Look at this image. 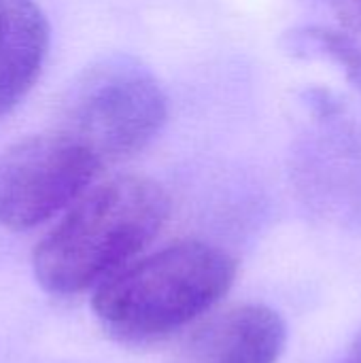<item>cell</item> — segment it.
Instances as JSON below:
<instances>
[{"instance_id":"1","label":"cell","mask_w":361,"mask_h":363,"mask_svg":"<svg viewBox=\"0 0 361 363\" xmlns=\"http://www.w3.org/2000/svg\"><path fill=\"white\" fill-rule=\"evenodd\" d=\"M170 215L166 191L145 177H117L87 189L36 245L32 268L53 296L96 289L132 264Z\"/></svg>"},{"instance_id":"2","label":"cell","mask_w":361,"mask_h":363,"mask_svg":"<svg viewBox=\"0 0 361 363\" xmlns=\"http://www.w3.org/2000/svg\"><path fill=\"white\" fill-rule=\"evenodd\" d=\"M236 262L223 249L181 240L149 253L100 283L91 308L119 340L145 342L206 315L234 285Z\"/></svg>"},{"instance_id":"3","label":"cell","mask_w":361,"mask_h":363,"mask_svg":"<svg viewBox=\"0 0 361 363\" xmlns=\"http://www.w3.org/2000/svg\"><path fill=\"white\" fill-rule=\"evenodd\" d=\"M166 117L168 100L151 70L134 57L111 55L85 68L68 87L57 130L106 166L143 151Z\"/></svg>"},{"instance_id":"4","label":"cell","mask_w":361,"mask_h":363,"mask_svg":"<svg viewBox=\"0 0 361 363\" xmlns=\"http://www.w3.org/2000/svg\"><path fill=\"white\" fill-rule=\"evenodd\" d=\"M102 162L68 134H38L0 153V225L32 230L68 211L94 183Z\"/></svg>"},{"instance_id":"5","label":"cell","mask_w":361,"mask_h":363,"mask_svg":"<svg viewBox=\"0 0 361 363\" xmlns=\"http://www.w3.org/2000/svg\"><path fill=\"white\" fill-rule=\"evenodd\" d=\"M287 345L283 317L257 302L228 308L194 338V363H279Z\"/></svg>"},{"instance_id":"6","label":"cell","mask_w":361,"mask_h":363,"mask_svg":"<svg viewBox=\"0 0 361 363\" xmlns=\"http://www.w3.org/2000/svg\"><path fill=\"white\" fill-rule=\"evenodd\" d=\"M49 49V23L36 0H0V117L34 87Z\"/></svg>"},{"instance_id":"7","label":"cell","mask_w":361,"mask_h":363,"mask_svg":"<svg viewBox=\"0 0 361 363\" xmlns=\"http://www.w3.org/2000/svg\"><path fill=\"white\" fill-rule=\"evenodd\" d=\"M285 47L296 57L328 60L338 66L361 98V45L347 32L309 26L285 36Z\"/></svg>"},{"instance_id":"8","label":"cell","mask_w":361,"mask_h":363,"mask_svg":"<svg viewBox=\"0 0 361 363\" xmlns=\"http://www.w3.org/2000/svg\"><path fill=\"white\" fill-rule=\"evenodd\" d=\"M330 4L349 30L361 34V0H330Z\"/></svg>"},{"instance_id":"9","label":"cell","mask_w":361,"mask_h":363,"mask_svg":"<svg viewBox=\"0 0 361 363\" xmlns=\"http://www.w3.org/2000/svg\"><path fill=\"white\" fill-rule=\"evenodd\" d=\"M343 363H361V332L357 334V338L353 340V345H351V349H349V353H347Z\"/></svg>"}]
</instances>
